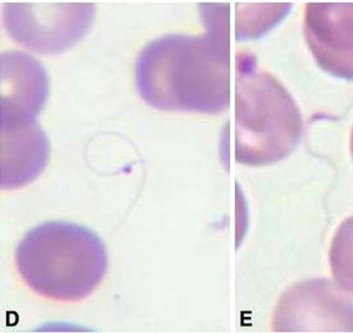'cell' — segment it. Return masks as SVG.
<instances>
[{
  "instance_id": "cell-9",
  "label": "cell",
  "mask_w": 353,
  "mask_h": 333,
  "mask_svg": "<svg viewBox=\"0 0 353 333\" xmlns=\"http://www.w3.org/2000/svg\"><path fill=\"white\" fill-rule=\"evenodd\" d=\"M328 260L334 283L353 295V216L341 224L331 243Z\"/></svg>"
},
{
  "instance_id": "cell-2",
  "label": "cell",
  "mask_w": 353,
  "mask_h": 333,
  "mask_svg": "<svg viewBox=\"0 0 353 333\" xmlns=\"http://www.w3.org/2000/svg\"><path fill=\"white\" fill-rule=\"evenodd\" d=\"M101 238L70 221H46L32 228L15 250L23 281L45 299L80 301L91 295L108 271Z\"/></svg>"
},
{
  "instance_id": "cell-8",
  "label": "cell",
  "mask_w": 353,
  "mask_h": 333,
  "mask_svg": "<svg viewBox=\"0 0 353 333\" xmlns=\"http://www.w3.org/2000/svg\"><path fill=\"white\" fill-rule=\"evenodd\" d=\"M0 187L13 190L34 182L50 157V145L43 128L32 125L0 132Z\"/></svg>"
},
{
  "instance_id": "cell-7",
  "label": "cell",
  "mask_w": 353,
  "mask_h": 333,
  "mask_svg": "<svg viewBox=\"0 0 353 333\" xmlns=\"http://www.w3.org/2000/svg\"><path fill=\"white\" fill-rule=\"evenodd\" d=\"M49 96V79L37 59L23 51L0 55V123L13 130L37 122Z\"/></svg>"
},
{
  "instance_id": "cell-1",
  "label": "cell",
  "mask_w": 353,
  "mask_h": 333,
  "mask_svg": "<svg viewBox=\"0 0 353 333\" xmlns=\"http://www.w3.org/2000/svg\"><path fill=\"white\" fill-rule=\"evenodd\" d=\"M227 23L202 35L173 34L145 45L134 68L141 99L167 112L227 111L232 100Z\"/></svg>"
},
{
  "instance_id": "cell-4",
  "label": "cell",
  "mask_w": 353,
  "mask_h": 333,
  "mask_svg": "<svg viewBox=\"0 0 353 333\" xmlns=\"http://www.w3.org/2000/svg\"><path fill=\"white\" fill-rule=\"evenodd\" d=\"M92 3H6L3 26L28 50L57 55L75 46L95 23Z\"/></svg>"
},
{
  "instance_id": "cell-6",
  "label": "cell",
  "mask_w": 353,
  "mask_h": 333,
  "mask_svg": "<svg viewBox=\"0 0 353 333\" xmlns=\"http://www.w3.org/2000/svg\"><path fill=\"white\" fill-rule=\"evenodd\" d=\"M303 34L320 69L353 81V1L307 3Z\"/></svg>"
},
{
  "instance_id": "cell-10",
  "label": "cell",
  "mask_w": 353,
  "mask_h": 333,
  "mask_svg": "<svg viewBox=\"0 0 353 333\" xmlns=\"http://www.w3.org/2000/svg\"><path fill=\"white\" fill-rule=\"evenodd\" d=\"M350 147H351V154H352L353 158V128L352 133H351V143H350Z\"/></svg>"
},
{
  "instance_id": "cell-5",
  "label": "cell",
  "mask_w": 353,
  "mask_h": 333,
  "mask_svg": "<svg viewBox=\"0 0 353 333\" xmlns=\"http://www.w3.org/2000/svg\"><path fill=\"white\" fill-rule=\"evenodd\" d=\"M274 330L353 332V299L337 283L326 279L296 283L279 301Z\"/></svg>"
},
{
  "instance_id": "cell-3",
  "label": "cell",
  "mask_w": 353,
  "mask_h": 333,
  "mask_svg": "<svg viewBox=\"0 0 353 333\" xmlns=\"http://www.w3.org/2000/svg\"><path fill=\"white\" fill-rule=\"evenodd\" d=\"M300 108L274 76L259 71L252 54L236 61L234 156L249 167L278 163L289 157L303 137Z\"/></svg>"
}]
</instances>
